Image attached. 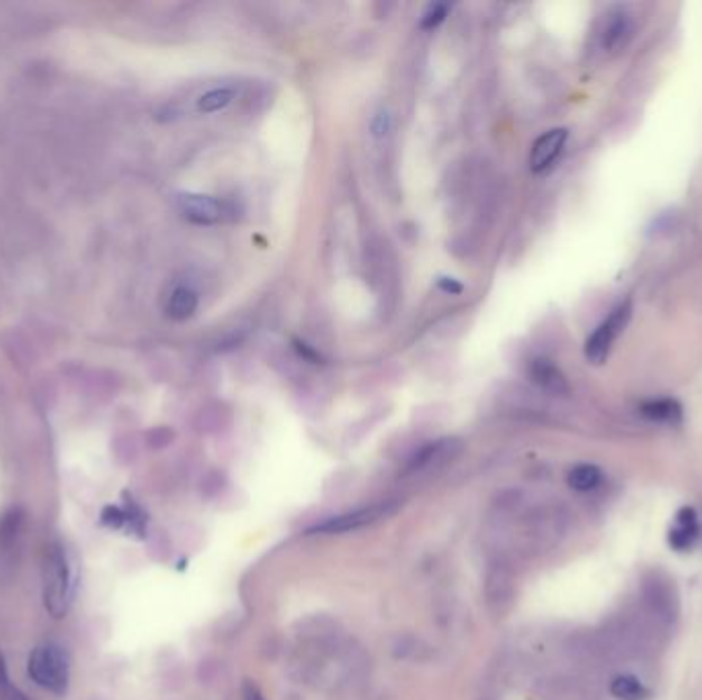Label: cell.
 <instances>
[{
    "label": "cell",
    "instance_id": "1",
    "mask_svg": "<svg viewBox=\"0 0 702 700\" xmlns=\"http://www.w3.org/2000/svg\"><path fill=\"white\" fill-rule=\"evenodd\" d=\"M72 600V573L62 544H50L43 559V604L54 618L68 613Z\"/></svg>",
    "mask_w": 702,
    "mask_h": 700
},
{
    "label": "cell",
    "instance_id": "2",
    "mask_svg": "<svg viewBox=\"0 0 702 700\" xmlns=\"http://www.w3.org/2000/svg\"><path fill=\"white\" fill-rule=\"evenodd\" d=\"M29 677L43 690L54 695H66L70 682V658L64 647L56 643H43L35 647L27 663Z\"/></svg>",
    "mask_w": 702,
    "mask_h": 700
},
{
    "label": "cell",
    "instance_id": "3",
    "mask_svg": "<svg viewBox=\"0 0 702 700\" xmlns=\"http://www.w3.org/2000/svg\"><path fill=\"white\" fill-rule=\"evenodd\" d=\"M633 314V305L631 300L620 302V305L608 314L600 327H597L594 333L588 337L586 341V358L591 364H604L606 358L612 350V345L618 339V335L626 329L628 321H631Z\"/></svg>",
    "mask_w": 702,
    "mask_h": 700
},
{
    "label": "cell",
    "instance_id": "4",
    "mask_svg": "<svg viewBox=\"0 0 702 700\" xmlns=\"http://www.w3.org/2000/svg\"><path fill=\"white\" fill-rule=\"evenodd\" d=\"M179 210L189 223L199 226H212L224 218V205L210 195L202 194H183L179 195Z\"/></svg>",
    "mask_w": 702,
    "mask_h": 700
},
{
    "label": "cell",
    "instance_id": "5",
    "mask_svg": "<svg viewBox=\"0 0 702 700\" xmlns=\"http://www.w3.org/2000/svg\"><path fill=\"white\" fill-rule=\"evenodd\" d=\"M567 136L569 132L563 130V128H557V130H551L546 132L544 136H541L534 142V146H532V152H530V168L534 173H542L549 168L554 159L559 157L561 150H563V146L567 142Z\"/></svg>",
    "mask_w": 702,
    "mask_h": 700
},
{
    "label": "cell",
    "instance_id": "6",
    "mask_svg": "<svg viewBox=\"0 0 702 700\" xmlns=\"http://www.w3.org/2000/svg\"><path fill=\"white\" fill-rule=\"evenodd\" d=\"M388 510L387 507H366V510H356L351 514H343L337 515V518H331L323 524H316L310 532H327V534H335V532H350V530H356L369 524V522L382 518Z\"/></svg>",
    "mask_w": 702,
    "mask_h": 700
},
{
    "label": "cell",
    "instance_id": "7",
    "mask_svg": "<svg viewBox=\"0 0 702 700\" xmlns=\"http://www.w3.org/2000/svg\"><path fill=\"white\" fill-rule=\"evenodd\" d=\"M698 515L697 512L692 510V507H682L676 514L674 518V524L670 526V534H668V542L671 549L676 550H688L694 542H697L698 538Z\"/></svg>",
    "mask_w": 702,
    "mask_h": 700
},
{
    "label": "cell",
    "instance_id": "8",
    "mask_svg": "<svg viewBox=\"0 0 702 700\" xmlns=\"http://www.w3.org/2000/svg\"><path fill=\"white\" fill-rule=\"evenodd\" d=\"M530 378L551 395L565 396L569 393L567 376L561 372V368L554 366L551 359H544V358L534 359V362L530 364Z\"/></svg>",
    "mask_w": 702,
    "mask_h": 700
},
{
    "label": "cell",
    "instance_id": "9",
    "mask_svg": "<svg viewBox=\"0 0 702 700\" xmlns=\"http://www.w3.org/2000/svg\"><path fill=\"white\" fill-rule=\"evenodd\" d=\"M633 38V21L625 11H615L610 14L608 23L602 33V46L608 51H620Z\"/></svg>",
    "mask_w": 702,
    "mask_h": 700
},
{
    "label": "cell",
    "instance_id": "10",
    "mask_svg": "<svg viewBox=\"0 0 702 700\" xmlns=\"http://www.w3.org/2000/svg\"><path fill=\"white\" fill-rule=\"evenodd\" d=\"M641 415L655 423H668L678 425L682 422V405L676 399H652L641 405Z\"/></svg>",
    "mask_w": 702,
    "mask_h": 700
},
{
    "label": "cell",
    "instance_id": "11",
    "mask_svg": "<svg viewBox=\"0 0 702 700\" xmlns=\"http://www.w3.org/2000/svg\"><path fill=\"white\" fill-rule=\"evenodd\" d=\"M197 305H199L197 294L191 288L181 286V288H177L171 294V298H169L167 314L171 316L173 321H187L197 311Z\"/></svg>",
    "mask_w": 702,
    "mask_h": 700
},
{
    "label": "cell",
    "instance_id": "12",
    "mask_svg": "<svg viewBox=\"0 0 702 700\" xmlns=\"http://www.w3.org/2000/svg\"><path fill=\"white\" fill-rule=\"evenodd\" d=\"M569 487L575 491H594L602 483V470L596 464H578L567 475Z\"/></svg>",
    "mask_w": 702,
    "mask_h": 700
},
{
    "label": "cell",
    "instance_id": "13",
    "mask_svg": "<svg viewBox=\"0 0 702 700\" xmlns=\"http://www.w3.org/2000/svg\"><path fill=\"white\" fill-rule=\"evenodd\" d=\"M610 692L615 695L618 700H645L647 698V688L643 686V682L634 676H618L612 680Z\"/></svg>",
    "mask_w": 702,
    "mask_h": 700
},
{
    "label": "cell",
    "instance_id": "14",
    "mask_svg": "<svg viewBox=\"0 0 702 700\" xmlns=\"http://www.w3.org/2000/svg\"><path fill=\"white\" fill-rule=\"evenodd\" d=\"M231 101H232L231 88H214V91H208L199 97L197 109L204 114H216L220 109H224Z\"/></svg>",
    "mask_w": 702,
    "mask_h": 700
},
{
    "label": "cell",
    "instance_id": "15",
    "mask_svg": "<svg viewBox=\"0 0 702 700\" xmlns=\"http://www.w3.org/2000/svg\"><path fill=\"white\" fill-rule=\"evenodd\" d=\"M0 700H27L23 692L14 688L11 684L9 674H6V663L3 653H0Z\"/></svg>",
    "mask_w": 702,
    "mask_h": 700
},
{
    "label": "cell",
    "instance_id": "16",
    "mask_svg": "<svg viewBox=\"0 0 702 700\" xmlns=\"http://www.w3.org/2000/svg\"><path fill=\"white\" fill-rule=\"evenodd\" d=\"M446 14H448V5L443 3L430 5V9H427L424 13V17H421V29H435L443 19H446Z\"/></svg>",
    "mask_w": 702,
    "mask_h": 700
},
{
    "label": "cell",
    "instance_id": "17",
    "mask_svg": "<svg viewBox=\"0 0 702 700\" xmlns=\"http://www.w3.org/2000/svg\"><path fill=\"white\" fill-rule=\"evenodd\" d=\"M390 128H393V120H390V115H388L387 112L378 114V115H376L374 120H372V134H374L376 138L387 136L388 132H390Z\"/></svg>",
    "mask_w": 702,
    "mask_h": 700
},
{
    "label": "cell",
    "instance_id": "18",
    "mask_svg": "<svg viewBox=\"0 0 702 700\" xmlns=\"http://www.w3.org/2000/svg\"><path fill=\"white\" fill-rule=\"evenodd\" d=\"M438 288L442 292L450 294V296H456V294H462L464 286L458 282V279H454V277H440L438 279Z\"/></svg>",
    "mask_w": 702,
    "mask_h": 700
},
{
    "label": "cell",
    "instance_id": "19",
    "mask_svg": "<svg viewBox=\"0 0 702 700\" xmlns=\"http://www.w3.org/2000/svg\"><path fill=\"white\" fill-rule=\"evenodd\" d=\"M242 700H263V695L253 682H247L245 686H242Z\"/></svg>",
    "mask_w": 702,
    "mask_h": 700
}]
</instances>
